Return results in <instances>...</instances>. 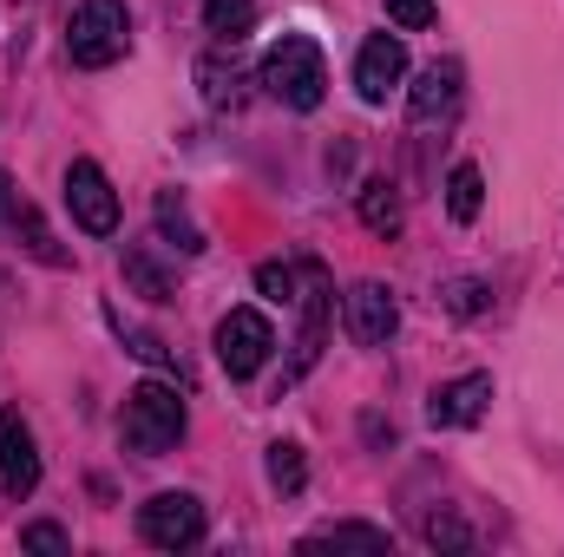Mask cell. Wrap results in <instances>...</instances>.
Listing matches in <instances>:
<instances>
[{"label": "cell", "instance_id": "6da1fadb", "mask_svg": "<svg viewBox=\"0 0 564 557\" xmlns=\"http://www.w3.org/2000/svg\"><path fill=\"white\" fill-rule=\"evenodd\" d=\"M263 86L270 99H282L289 112H315L322 92H328V59L308 33H282L276 46L263 53Z\"/></svg>", "mask_w": 564, "mask_h": 557}, {"label": "cell", "instance_id": "7a4b0ae2", "mask_svg": "<svg viewBox=\"0 0 564 557\" xmlns=\"http://www.w3.org/2000/svg\"><path fill=\"white\" fill-rule=\"evenodd\" d=\"M119 433H126V446L144 452V459L171 452V446L184 439V394H177L171 381H139V387L126 394V419H119Z\"/></svg>", "mask_w": 564, "mask_h": 557}, {"label": "cell", "instance_id": "3957f363", "mask_svg": "<svg viewBox=\"0 0 564 557\" xmlns=\"http://www.w3.org/2000/svg\"><path fill=\"white\" fill-rule=\"evenodd\" d=\"M126 46H132V20H126V0H79L73 7V20H66V53H73V66H112V59H126Z\"/></svg>", "mask_w": 564, "mask_h": 557}, {"label": "cell", "instance_id": "277c9868", "mask_svg": "<svg viewBox=\"0 0 564 557\" xmlns=\"http://www.w3.org/2000/svg\"><path fill=\"white\" fill-rule=\"evenodd\" d=\"M270 348H276V328H270V315H257V308H230V315L217 321V361H224V374H230V381H250V374H263Z\"/></svg>", "mask_w": 564, "mask_h": 557}, {"label": "cell", "instance_id": "5b68a950", "mask_svg": "<svg viewBox=\"0 0 564 557\" xmlns=\"http://www.w3.org/2000/svg\"><path fill=\"white\" fill-rule=\"evenodd\" d=\"M139 538L151 551H191L204 538V505L191 492H158L139 505Z\"/></svg>", "mask_w": 564, "mask_h": 557}, {"label": "cell", "instance_id": "8992f818", "mask_svg": "<svg viewBox=\"0 0 564 557\" xmlns=\"http://www.w3.org/2000/svg\"><path fill=\"white\" fill-rule=\"evenodd\" d=\"M66 204H73V223L79 230H93V237H112L119 230V190H112V177L93 157H73L66 164Z\"/></svg>", "mask_w": 564, "mask_h": 557}, {"label": "cell", "instance_id": "52a82bcc", "mask_svg": "<svg viewBox=\"0 0 564 557\" xmlns=\"http://www.w3.org/2000/svg\"><path fill=\"white\" fill-rule=\"evenodd\" d=\"M295 302H302V335H295V368L282 374V381H302L308 368H315V354H322V335H328V308H335V295H328V270L322 263H302L295 270Z\"/></svg>", "mask_w": 564, "mask_h": 557}, {"label": "cell", "instance_id": "ba28073f", "mask_svg": "<svg viewBox=\"0 0 564 557\" xmlns=\"http://www.w3.org/2000/svg\"><path fill=\"white\" fill-rule=\"evenodd\" d=\"M401 73H408L401 33H375V40L361 46V59H355V92H361L368 106H388V92L401 86Z\"/></svg>", "mask_w": 564, "mask_h": 557}, {"label": "cell", "instance_id": "9c48e42d", "mask_svg": "<svg viewBox=\"0 0 564 557\" xmlns=\"http://www.w3.org/2000/svg\"><path fill=\"white\" fill-rule=\"evenodd\" d=\"M0 485H7V499H26L33 485H40V452H33V433H26V419L0 414Z\"/></svg>", "mask_w": 564, "mask_h": 557}, {"label": "cell", "instance_id": "30bf717a", "mask_svg": "<svg viewBox=\"0 0 564 557\" xmlns=\"http://www.w3.org/2000/svg\"><path fill=\"white\" fill-rule=\"evenodd\" d=\"M394 328H401V302H394V288L361 282V288L348 295V335H355L361 348H381Z\"/></svg>", "mask_w": 564, "mask_h": 557}, {"label": "cell", "instance_id": "8fae6325", "mask_svg": "<svg viewBox=\"0 0 564 557\" xmlns=\"http://www.w3.org/2000/svg\"><path fill=\"white\" fill-rule=\"evenodd\" d=\"M486 407H492V374H459V381L433 387L426 419L433 426H473V419H486Z\"/></svg>", "mask_w": 564, "mask_h": 557}, {"label": "cell", "instance_id": "7c38bea8", "mask_svg": "<svg viewBox=\"0 0 564 557\" xmlns=\"http://www.w3.org/2000/svg\"><path fill=\"white\" fill-rule=\"evenodd\" d=\"M453 106H459V73H453V66H426L421 79H414V99H408L414 125H440V119H453Z\"/></svg>", "mask_w": 564, "mask_h": 557}, {"label": "cell", "instance_id": "4fadbf2b", "mask_svg": "<svg viewBox=\"0 0 564 557\" xmlns=\"http://www.w3.org/2000/svg\"><path fill=\"white\" fill-rule=\"evenodd\" d=\"M0 210H7V223H13V230H26V250H33L40 263H53V270H66V263H73V256L53 243V230L40 223V210H33V204L13 190V184H0Z\"/></svg>", "mask_w": 564, "mask_h": 557}, {"label": "cell", "instance_id": "5bb4252c", "mask_svg": "<svg viewBox=\"0 0 564 557\" xmlns=\"http://www.w3.org/2000/svg\"><path fill=\"white\" fill-rule=\"evenodd\" d=\"M479 204H486V177H479V164H453V177H446V210H453V223H473Z\"/></svg>", "mask_w": 564, "mask_h": 557}, {"label": "cell", "instance_id": "9a60e30c", "mask_svg": "<svg viewBox=\"0 0 564 557\" xmlns=\"http://www.w3.org/2000/svg\"><path fill=\"white\" fill-rule=\"evenodd\" d=\"M361 223H368L375 237H394V230H401V190L381 184V177L361 184Z\"/></svg>", "mask_w": 564, "mask_h": 557}, {"label": "cell", "instance_id": "2e32d148", "mask_svg": "<svg viewBox=\"0 0 564 557\" xmlns=\"http://www.w3.org/2000/svg\"><path fill=\"white\" fill-rule=\"evenodd\" d=\"M204 26L237 46L243 33H257V0H204Z\"/></svg>", "mask_w": 564, "mask_h": 557}, {"label": "cell", "instance_id": "e0dca14e", "mask_svg": "<svg viewBox=\"0 0 564 557\" xmlns=\"http://www.w3.org/2000/svg\"><path fill=\"white\" fill-rule=\"evenodd\" d=\"M270 485H276L282 499H295V492L308 485V459H302L295 439H276V446H270Z\"/></svg>", "mask_w": 564, "mask_h": 557}, {"label": "cell", "instance_id": "ac0fdd59", "mask_svg": "<svg viewBox=\"0 0 564 557\" xmlns=\"http://www.w3.org/2000/svg\"><path fill=\"white\" fill-rule=\"evenodd\" d=\"M158 230H164V237H177V250H184V256H197V250H204V230L191 223V210H184L171 190H158Z\"/></svg>", "mask_w": 564, "mask_h": 557}, {"label": "cell", "instance_id": "d6986e66", "mask_svg": "<svg viewBox=\"0 0 564 557\" xmlns=\"http://www.w3.org/2000/svg\"><path fill=\"white\" fill-rule=\"evenodd\" d=\"M322 545H361V551H388V532H381V525H328V532L302 538V551H322Z\"/></svg>", "mask_w": 564, "mask_h": 557}, {"label": "cell", "instance_id": "ffe728a7", "mask_svg": "<svg viewBox=\"0 0 564 557\" xmlns=\"http://www.w3.org/2000/svg\"><path fill=\"white\" fill-rule=\"evenodd\" d=\"M126 282L139 288L144 302H171V276H164V270H158L144 250H126Z\"/></svg>", "mask_w": 564, "mask_h": 557}, {"label": "cell", "instance_id": "44dd1931", "mask_svg": "<svg viewBox=\"0 0 564 557\" xmlns=\"http://www.w3.org/2000/svg\"><path fill=\"white\" fill-rule=\"evenodd\" d=\"M433 0H388V20L401 26V33H421V26H433Z\"/></svg>", "mask_w": 564, "mask_h": 557}, {"label": "cell", "instance_id": "7402d4cb", "mask_svg": "<svg viewBox=\"0 0 564 557\" xmlns=\"http://www.w3.org/2000/svg\"><path fill=\"white\" fill-rule=\"evenodd\" d=\"M257 288H263L270 302H295V270H289V263H263V270H257Z\"/></svg>", "mask_w": 564, "mask_h": 557}, {"label": "cell", "instance_id": "603a6c76", "mask_svg": "<svg viewBox=\"0 0 564 557\" xmlns=\"http://www.w3.org/2000/svg\"><path fill=\"white\" fill-rule=\"evenodd\" d=\"M197 79H204V99H210V106H230V99H237V73L224 79V66H217V59H204V66H197Z\"/></svg>", "mask_w": 564, "mask_h": 557}, {"label": "cell", "instance_id": "cb8c5ba5", "mask_svg": "<svg viewBox=\"0 0 564 557\" xmlns=\"http://www.w3.org/2000/svg\"><path fill=\"white\" fill-rule=\"evenodd\" d=\"M20 545H26V551H66V532H59V525H26Z\"/></svg>", "mask_w": 564, "mask_h": 557}, {"label": "cell", "instance_id": "d4e9b609", "mask_svg": "<svg viewBox=\"0 0 564 557\" xmlns=\"http://www.w3.org/2000/svg\"><path fill=\"white\" fill-rule=\"evenodd\" d=\"M426 538H433V545H453V551H459V545H466V525H459V518H426Z\"/></svg>", "mask_w": 564, "mask_h": 557}, {"label": "cell", "instance_id": "484cf974", "mask_svg": "<svg viewBox=\"0 0 564 557\" xmlns=\"http://www.w3.org/2000/svg\"><path fill=\"white\" fill-rule=\"evenodd\" d=\"M453 308L473 315V308H479V282H459V288H453Z\"/></svg>", "mask_w": 564, "mask_h": 557}]
</instances>
